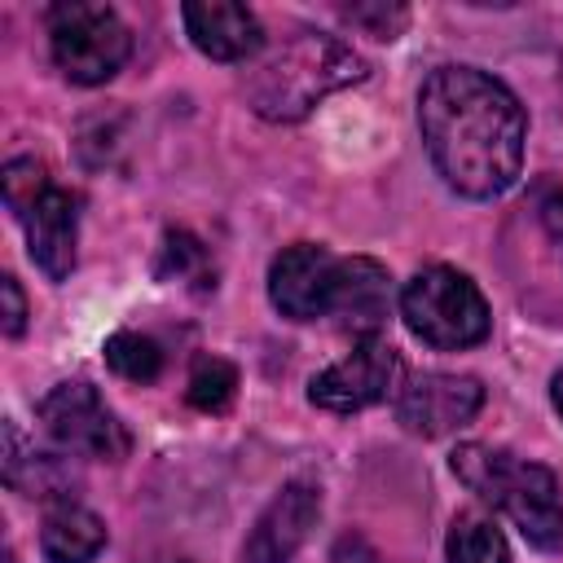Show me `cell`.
I'll return each instance as SVG.
<instances>
[{
	"label": "cell",
	"mask_w": 563,
	"mask_h": 563,
	"mask_svg": "<svg viewBox=\"0 0 563 563\" xmlns=\"http://www.w3.org/2000/svg\"><path fill=\"white\" fill-rule=\"evenodd\" d=\"M158 273H163V277H176V282H194V286H216V268H211L207 246H202L194 233H185V229H172V233L163 238Z\"/></svg>",
	"instance_id": "17"
},
{
	"label": "cell",
	"mask_w": 563,
	"mask_h": 563,
	"mask_svg": "<svg viewBox=\"0 0 563 563\" xmlns=\"http://www.w3.org/2000/svg\"><path fill=\"white\" fill-rule=\"evenodd\" d=\"M396 383H400V352L383 339H361L347 356H339L308 383V400L330 413H356L387 400Z\"/></svg>",
	"instance_id": "7"
},
{
	"label": "cell",
	"mask_w": 563,
	"mask_h": 563,
	"mask_svg": "<svg viewBox=\"0 0 563 563\" xmlns=\"http://www.w3.org/2000/svg\"><path fill=\"white\" fill-rule=\"evenodd\" d=\"M48 48L57 70L70 84H106L132 53V35L110 4L97 0H62L48 9Z\"/></svg>",
	"instance_id": "5"
},
{
	"label": "cell",
	"mask_w": 563,
	"mask_h": 563,
	"mask_svg": "<svg viewBox=\"0 0 563 563\" xmlns=\"http://www.w3.org/2000/svg\"><path fill=\"white\" fill-rule=\"evenodd\" d=\"M339 286V255L312 242L286 246L268 268V299L290 321H317L330 317Z\"/></svg>",
	"instance_id": "9"
},
{
	"label": "cell",
	"mask_w": 563,
	"mask_h": 563,
	"mask_svg": "<svg viewBox=\"0 0 563 563\" xmlns=\"http://www.w3.org/2000/svg\"><path fill=\"white\" fill-rule=\"evenodd\" d=\"M40 550L48 563H92L106 550V523L88 506L62 501L40 528Z\"/></svg>",
	"instance_id": "14"
},
{
	"label": "cell",
	"mask_w": 563,
	"mask_h": 563,
	"mask_svg": "<svg viewBox=\"0 0 563 563\" xmlns=\"http://www.w3.org/2000/svg\"><path fill=\"white\" fill-rule=\"evenodd\" d=\"M106 365L128 378V383H154L158 369H163V352L150 334H136V330H114L106 339Z\"/></svg>",
	"instance_id": "16"
},
{
	"label": "cell",
	"mask_w": 563,
	"mask_h": 563,
	"mask_svg": "<svg viewBox=\"0 0 563 563\" xmlns=\"http://www.w3.org/2000/svg\"><path fill=\"white\" fill-rule=\"evenodd\" d=\"M444 550H449V563H510V545L501 528L484 515H457Z\"/></svg>",
	"instance_id": "15"
},
{
	"label": "cell",
	"mask_w": 563,
	"mask_h": 563,
	"mask_svg": "<svg viewBox=\"0 0 563 563\" xmlns=\"http://www.w3.org/2000/svg\"><path fill=\"white\" fill-rule=\"evenodd\" d=\"M189 405L202 409V413H224L238 396V369L224 361V356H202L189 374Z\"/></svg>",
	"instance_id": "18"
},
{
	"label": "cell",
	"mask_w": 563,
	"mask_h": 563,
	"mask_svg": "<svg viewBox=\"0 0 563 563\" xmlns=\"http://www.w3.org/2000/svg\"><path fill=\"white\" fill-rule=\"evenodd\" d=\"M22 229H26V251L35 260V268L48 277V282H62L70 277L75 268V238H79V202L48 185L35 207L22 216Z\"/></svg>",
	"instance_id": "11"
},
{
	"label": "cell",
	"mask_w": 563,
	"mask_h": 563,
	"mask_svg": "<svg viewBox=\"0 0 563 563\" xmlns=\"http://www.w3.org/2000/svg\"><path fill=\"white\" fill-rule=\"evenodd\" d=\"M334 563H378V554L365 545V537L347 532V537H339V545H334Z\"/></svg>",
	"instance_id": "22"
},
{
	"label": "cell",
	"mask_w": 563,
	"mask_h": 563,
	"mask_svg": "<svg viewBox=\"0 0 563 563\" xmlns=\"http://www.w3.org/2000/svg\"><path fill=\"white\" fill-rule=\"evenodd\" d=\"M0 185H4V202H9L13 220H22V216L35 207V198L48 189V172H44V163H35V158H13V163H4Z\"/></svg>",
	"instance_id": "19"
},
{
	"label": "cell",
	"mask_w": 563,
	"mask_h": 563,
	"mask_svg": "<svg viewBox=\"0 0 563 563\" xmlns=\"http://www.w3.org/2000/svg\"><path fill=\"white\" fill-rule=\"evenodd\" d=\"M550 396H554V409L563 413V369L554 374V383H550Z\"/></svg>",
	"instance_id": "24"
},
{
	"label": "cell",
	"mask_w": 563,
	"mask_h": 563,
	"mask_svg": "<svg viewBox=\"0 0 563 563\" xmlns=\"http://www.w3.org/2000/svg\"><path fill=\"white\" fill-rule=\"evenodd\" d=\"M0 295H4V334H22L26 325V299H22V286L18 277H0Z\"/></svg>",
	"instance_id": "21"
},
{
	"label": "cell",
	"mask_w": 563,
	"mask_h": 563,
	"mask_svg": "<svg viewBox=\"0 0 563 563\" xmlns=\"http://www.w3.org/2000/svg\"><path fill=\"white\" fill-rule=\"evenodd\" d=\"M343 18H347L352 26H365V31L378 35V40H396V31L409 22V9H405V4H347Z\"/></svg>",
	"instance_id": "20"
},
{
	"label": "cell",
	"mask_w": 563,
	"mask_h": 563,
	"mask_svg": "<svg viewBox=\"0 0 563 563\" xmlns=\"http://www.w3.org/2000/svg\"><path fill=\"white\" fill-rule=\"evenodd\" d=\"M317 515H321V488L312 479L282 484V493L260 510V519L242 545V559L246 563H290L295 550L308 541Z\"/></svg>",
	"instance_id": "10"
},
{
	"label": "cell",
	"mask_w": 563,
	"mask_h": 563,
	"mask_svg": "<svg viewBox=\"0 0 563 563\" xmlns=\"http://www.w3.org/2000/svg\"><path fill=\"white\" fill-rule=\"evenodd\" d=\"M484 405V387L471 374H444V369H427L413 374L400 391H396V418L405 431L435 440L449 435L457 427H466Z\"/></svg>",
	"instance_id": "8"
},
{
	"label": "cell",
	"mask_w": 563,
	"mask_h": 563,
	"mask_svg": "<svg viewBox=\"0 0 563 563\" xmlns=\"http://www.w3.org/2000/svg\"><path fill=\"white\" fill-rule=\"evenodd\" d=\"M387 268L369 255H352V260H339V286H334V308L330 317H339L343 330H352L356 339H378V325L387 317V299H391V286H387Z\"/></svg>",
	"instance_id": "13"
},
{
	"label": "cell",
	"mask_w": 563,
	"mask_h": 563,
	"mask_svg": "<svg viewBox=\"0 0 563 563\" xmlns=\"http://www.w3.org/2000/svg\"><path fill=\"white\" fill-rule=\"evenodd\" d=\"M422 145L462 198H497L519 180L528 119L519 97L479 66H440L418 92Z\"/></svg>",
	"instance_id": "1"
},
{
	"label": "cell",
	"mask_w": 563,
	"mask_h": 563,
	"mask_svg": "<svg viewBox=\"0 0 563 563\" xmlns=\"http://www.w3.org/2000/svg\"><path fill=\"white\" fill-rule=\"evenodd\" d=\"M453 475L475 497H484L488 506L510 515V523L523 532V541H532L545 554L563 550V497H559V479L550 466L515 457L493 444H457Z\"/></svg>",
	"instance_id": "3"
},
{
	"label": "cell",
	"mask_w": 563,
	"mask_h": 563,
	"mask_svg": "<svg viewBox=\"0 0 563 563\" xmlns=\"http://www.w3.org/2000/svg\"><path fill=\"white\" fill-rule=\"evenodd\" d=\"M361 79H365V57L352 44L325 31H295L246 75V101L260 119L295 123L321 97Z\"/></svg>",
	"instance_id": "2"
},
{
	"label": "cell",
	"mask_w": 563,
	"mask_h": 563,
	"mask_svg": "<svg viewBox=\"0 0 563 563\" xmlns=\"http://www.w3.org/2000/svg\"><path fill=\"white\" fill-rule=\"evenodd\" d=\"M400 317L422 343L444 347V352L471 347L488 334V303L479 286L449 264H431L405 282Z\"/></svg>",
	"instance_id": "4"
},
{
	"label": "cell",
	"mask_w": 563,
	"mask_h": 563,
	"mask_svg": "<svg viewBox=\"0 0 563 563\" xmlns=\"http://www.w3.org/2000/svg\"><path fill=\"white\" fill-rule=\"evenodd\" d=\"M180 18H185L194 48L216 62H242V57L260 53V44H264L260 18L233 0H189L180 9Z\"/></svg>",
	"instance_id": "12"
},
{
	"label": "cell",
	"mask_w": 563,
	"mask_h": 563,
	"mask_svg": "<svg viewBox=\"0 0 563 563\" xmlns=\"http://www.w3.org/2000/svg\"><path fill=\"white\" fill-rule=\"evenodd\" d=\"M541 224H545V233L554 238V246L563 251V189H554V194L541 202Z\"/></svg>",
	"instance_id": "23"
},
{
	"label": "cell",
	"mask_w": 563,
	"mask_h": 563,
	"mask_svg": "<svg viewBox=\"0 0 563 563\" xmlns=\"http://www.w3.org/2000/svg\"><path fill=\"white\" fill-rule=\"evenodd\" d=\"M40 422L53 435L57 449L79 453V457H101V462H119L132 449V435L123 431V422L114 418V409L101 400V391L92 383H57L44 400H40Z\"/></svg>",
	"instance_id": "6"
}]
</instances>
